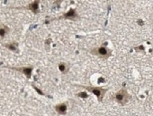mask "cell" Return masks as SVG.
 I'll return each mask as SVG.
<instances>
[{
	"label": "cell",
	"instance_id": "cell-1",
	"mask_svg": "<svg viewBox=\"0 0 153 116\" xmlns=\"http://www.w3.org/2000/svg\"><path fill=\"white\" fill-rule=\"evenodd\" d=\"M114 98L116 101L118 103L121 104V105H124L129 101L130 99V95L128 93V91L124 90V89H121L118 91L117 93L114 96Z\"/></svg>",
	"mask_w": 153,
	"mask_h": 116
},
{
	"label": "cell",
	"instance_id": "cell-2",
	"mask_svg": "<svg viewBox=\"0 0 153 116\" xmlns=\"http://www.w3.org/2000/svg\"><path fill=\"white\" fill-rule=\"evenodd\" d=\"M91 54L102 58H108L112 54V51L105 47H100L94 48L91 50Z\"/></svg>",
	"mask_w": 153,
	"mask_h": 116
},
{
	"label": "cell",
	"instance_id": "cell-3",
	"mask_svg": "<svg viewBox=\"0 0 153 116\" xmlns=\"http://www.w3.org/2000/svg\"><path fill=\"white\" fill-rule=\"evenodd\" d=\"M84 87L86 89H87L88 91H91V92L94 94L95 95H97L99 102H102L104 95H105V92L107 91V90L101 88V87H92V86H84Z\"/></svg>",
	"mask_w": 153,
	"mask_h": 116
},
{
	"label": "cell",
	"instance_id": "cell-4",
	"mask_svg": "<svg viewBox=\"0 0 153 116\" xmlns=\"http://www.w3.org/2000/svg\"><path fill=\"white\" fill-rule=\"evenodd\" d=\"M68 18V19H72V20L73 21H76L77 19L79 18V17H78V13H77V11H76L74 9H70L68 12L65 13L60 18Z\"/></svg>",
	"mask_w": 153,
	"mask_h": 116
},
{
	"label": "cell",
	"instance_id": "cell-5",
	"mask_svg": "<svg viewBox=\"0 0 153 116\" xmlns=\"http://www.w3.org/2000/svg\"><path fill=\"white\" fill-rule=\"evenodd\" d=\"M10 69L12 70H16V71H21L23 72L24 75L27 76L28 78H30V75H31V73H32L33 67H21V68H15V67H10Z\"/></svg>",
	"mask_w": 153,
	"mask_h": 116
},
{
	"label": "cell",
	"instance_id": "cell-6",
	"mask_svg": "<svg viewBox=\"0 0 153 116\" xmlns=\"http://www.w3.org/2000/svg\"><path fill=\"white\" fill-rule=\"evenodd\" d=\"M55 110L58 113L61 114V115H65L66 111H67V106L65 103L58 104L55 106Z\"/></svg>",
	"mask_w": 153,
	"mask_h": 116
},
{
	"label": "cell",
	"instance_id": "cell-7",
	"mask_svg": "<svg viewBox=\"0 0 153 116\" xmlns=\"http://www.w3.org/2000/svg\"><path fill=\"white\" fill-rule=\"evenodd\" d=\"M38 6H39V1H34V3H30L26 8L33 11L34 14H37L38 10Z\"/></svg>",
	"mask_w": 153,
	"mask_h": 116
},
{
	"label": "cell",
	"instance_id": "cell-8",
	"mask_svg": "<svg viewBox=\"0 0 153 116\" xmlns=\"http://www.w3.org/2000/svg\"><path fill=\"white\" fill-rule=\"evenodd\" d=\"M58 69L60 70V71L61 73H67L68 70H69V67H68V65L65 63H59L58 65Z\"/></svg>",
	"mask_w": 153,
	"mask_h": 116
},
{
	"label": "cell",
	"instance_id": "cell-9",
	"mask_svg": "<svg viewBox=\"0 0 153 116\" xmlns=\"http://www.w3.org/2000/svg\"><path fill=\"white\" fill-rule=\"evenodd\" d=\"M6 47L10 49V51H18V43H10V44H6Z\"/></svg>",
	"mask_w": 153,
	"mask_h": 116
},
{
	"label": "cell",
	"instance_id": "cell-10",
	"mask_svg": "<svg viewBox=\"0 0 153 116\" xmlns=\"http://www.w3.org/2000/svg\"><path fill=\"white\" fill-rule=\"evenodd\" d=\"M8 32H9V28H8L7 26H3L2 28L0 29V35L2 36L3 38Z\"/></svg>",
	"mask_w": 153,
	"mask_h": 116
}]
</instances>
